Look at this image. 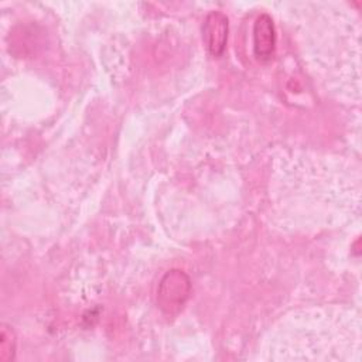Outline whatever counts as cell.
<instances>
[{"instance_id":"obj_2","label":"cell","mask_w":362,"mask_h":362,"mask_svg":"<svg viewBox=\"0 0 362 362\" xmlns=\"http://www.w3.org/2000/svg\"><path fill=\"white\" fill-rule=\"evenodd\" d=\"M229 21L222 11H211L202 24V40L212 57H221L228 42Z\"/></svg>"},{"instance_id":"obj_4","label":"cell","mask_w":362,"mask_h":362,"mask_svg":"<svg viewBox=\"0 0 362 362\" xmlns=\"http://www.w3.org/2000/svg\"><path fill=\"white\" fill-rule=\"evenodd\" d=\"M0 338V359L3 362H8L14 358L16 352V337L13 329L3 324Z\"/></svg>"},{"instance_id":"obj_3","label":"cell","mask_w":362,"mask_h":362,"mask_svg":"<svg viewBox=\"0 0 362 362\" xmlns=\"http://www.w3.org/2000/svg\"><path fill=\"white\" fill-rule=\"evenodd\" d=\"M276 33L274 24L269 14H260L253 25V51L257 59L269 61L274 52Z\"/></svg>"},{"instance_id":"obj_1","label":"cell","mask_w":362,"mask_h":362,"mask_svg":"<svg viewBox=\"0 0 362 362\" xmlns=\"http://www.w3.org/2000/svg\"><path fill=\"white\" fill-rule=\"evenodd\" d=\"M191 290L188 276L181 270H170L160 281L157 291V304L163 313L173 315L185 304Z\"/></svg>"}]
</instances>
